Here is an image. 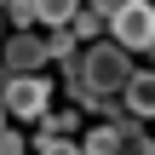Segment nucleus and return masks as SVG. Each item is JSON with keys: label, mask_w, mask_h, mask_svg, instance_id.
Returning a JSON list of instances; mask_svg holds the SVG:
<instances>
[{"label": "nucleus", "mask_w": 155, "mask_h": 155, "mask_svg": "<svg viewBox=\"0 0 155 155\" xmlns=\"http://www.w3.org/2000/svg\"><path fill=\"white\" fill-rule=\"evenodd\" d=\"M81 75H86V86H92L98 98H109V92H127L138 69L127 63L121 46H86V52H81Z\"/></svg>", "instance_id": "obj_1"}, {"label": "nucleus", "mask_w": 155, "mask_h": 155, "mask_svg": "<svg viewBox=\"0 0 155 155\" xmlns=\"http://www.w3.org/2000/svg\"><path fill=\"white\" fill-rule=\"evenodd\" d=\"M0 104H6V115L12 121H46L52 109V86L40 81V75H12L6 86H0Z\"/></svg>", "instance_id": "obj_2"}, {"label": "nucleus", "mask_w": 155, "mask_h": 155, "mask_svg": "<svg viewBox=\"0 0 155 155\" xmlns=\"http://www.w3.org/2000/svg\"><path fill=\"white\" fill-rule=\"evenodd\" d=\"M115 46H138V52H150V46H155V6H144V0L115 6Z\"/></svg>", "instance_id": "obj_3"}, {"label": "nucleus", "mask_w": 155, "mask_h": 155, "mask_svg": "<svg viewBox=\"0 0 155 155\" xmlns=\"http://www.w3.org/2000/svg\"><path fill=\"white\" fill-rule=\"evenodd\" d=\"M46 58H52V46H46V40H35V35H12V40H6V63H12L17 75H35Z\"/></svg>", "instance_id": "obj_4"}, {"label": "nucleus", "mask_w": 155, "mask_h": 155, "mask_svg": "<svg viewBox=\"0 0 155 155\" xmlns=\"http://www.w3.org/2000/svg\"><path fill=\"white\" fill-rule=\"evenodd\" d=\"M121 98H127V109H132L138 121H155V69H138Z\"/></svg>", "instance_id": "obj_5"}, {"label": "nucleus", "mask_w": 155, "mask_h": 155, "mask_svg": "<svg viewBox=\"0 0 155 155\" xmlns=\"http://www.w3.org/2000/svg\"><path fill=\"white\" fill-rule=\"evenodd\" d=\"M81 150L86 155H121V127H92Z\"/></svg>", "instance_id": "obj_6"}, {"label": "nucleus", "mask_w": 155, "mask_h": 155, "mask_svg": "<svg viewBox=\"0 0 155 155\" xmlns=\"http://www.w3.org/2000/svg\"><path fill=\"white\" fill-rule=\"evenodd\" d=\"M121 155H155V144L138 132V121H127V127H121Z\"/></svg>", "instance_id": "obj_7"}, {"label": "nucleus", "mask_w": 155, "mask_h": 155, "mask_svg": "<svg viewBox=\"0 0 155 155\" xmlns=\"http://www.w3.org/2000/svg\"><path fill=\"white\" fill-rule=\"evenodd\" d=\"M6 17H12V23H17V35H23L29 23H40V17H46V6H35V0H17V6H6Z\"/></svg>", "instance_id": "obj_8"}, {"label": "nucleus", "mask_w": 155, "mask_h": 155, "mask_svg": "<svg viewBox=\"0 0 155 155\" xmlns=\"http://www.w3.org/2000/svg\"><path fill=\"white\" fill-rule=\"evenodd\" d=\"M46 46H52V58H63V63H75V58H81V52H75V29H52V40H46Z\"/></svg>", "instance_id": "obj_9"}, {"label": "nucleus", "mask_w": 155, "mask_h": 155, "mask_svg": "<svg viewBox=\"0 0 155 155\" xmlns=\"http://www.w3.org/2000/svg\"><path fill=\"white\" fill-rule=\"evenodd\" d=\"M69 127H75V109H58V115H46V121H40V138H63Z\"/></svg>", "instance_id": "obj_10"}, {"label": "nucleus", "mask_w": 155, "mask_h": 155, "mask_svg": "<svg viewBox=\"0 0 155 155\" xmlns=\"http://www.w3.org/2000/svg\"><path fill=\"white\" fill-rule=\"evenodd\" d=\"M35 150H40V155H86L81 144H69V138H40Z\"/></svg>", "instance_id": "obj_11"}, {"label": "nucleus", "mask_w": 155, "mask_h": 155, "mask_svg": "<svg viewBox=\"0 0 155 155\" xmlns=\"http://www.w3.org/2000/svg\"><path fill=\"white\" fill-rule=\"evenodd\" d=\"M0 155H23V138H17V132H12V127H6V132H0Z\"/></svg>", "instance_id": "obj_12"}, {"label": "nucleus", "mask_w": 155, "mask_h": 155, "mask_svg": "<svg viewBox=\"0 0 155 155\" xmlns=\"http://www.w3.org/2000/svg\"><path fill=\"white\" fill-rule=\"evenodd\" d=\"M6 121H12V115H6V104H0V132H6Z\"/></svg>", "instance_id": "obj_13"}, {"label": "nucleus", "mask_w": 155, "mask_h": 155, "mask_svg": "<svg viewBox=\"0 0 155 155\" xmlns=\"http://www.w3.org/2000/svg\"><path fill=\"white\" fill-rule=\"evenodd\" d=\"M0 17H6V12H0Z\"/></svg>", "instance_id": "obj_14"}]
</instances>
